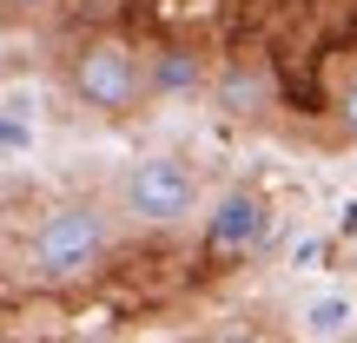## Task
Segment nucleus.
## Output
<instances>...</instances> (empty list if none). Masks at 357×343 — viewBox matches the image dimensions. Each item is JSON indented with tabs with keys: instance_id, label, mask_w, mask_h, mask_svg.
<instances>
[{
	"instance_id": "obj_1",
	"label": "nucleus",
	"mask_w": 357,
	"mask_h": 343,
	"mask_svg": "<svg viewBox=\"0 0 357 343\" xmlns=\"http://www.w3.org/2000/svg\"><path fill=\"white\" fill-rule=\"evenodd\" d=\"M100 251H106L100 205H53L26 238V271L40 284H66V278H86L100 264Z\"/></svg>"
},
{
	"instance_id": "obj_2",
	"label": "nucleus",
	"mask_w": 357,
	"mask_h": 343,
	"mask_svg": "<svg viewBox=\"0 0 357 343\" xmlns=\"http://www.w3.org/2000/svg\"><path fill=\"white\" fill-rule=\"evenodd\" d=\"M146 93V60L126 40H86L73 53V99L93 113H132Z\"/></svg>"
},
{
	"instance_id": "obj_3",
	"label": "nucleus",
	"mask_w": 357,
	"mask_h": 343,
	"mask_svg": "<svg viewBox=\"0 0 357 343\" xmlns=\"http://www.w3.org/2000/svg\"><path fill=\"white\" fill-rule=\"evenodd\" d=\"M199 205V172L185 159H139L126 172V212L139 225H178Z\"/></svg>"
},
{
	"instance_id": "obj_4",
	"label": "nucleus",
	"mask_w": 357,
	"mask_h": 343,
	"mask_svg": "<svg viewBox=\"0 0 357 343\" xmlns=\"http://www.w3.org/2000/svg\"><path fill=\"white\" fill-rule=\"evenodd\" d=\"M212 251H252L258 238H265V198H252V191H231L225 205L212 212Z\"/></svg>"
},
{
	"instance_id": "obj_5",
	"label": "nucleus",
	"mask_w": 357,
	"mask_h": 343,
	"mask_svg": "<svg viewBox=\"0 0 357 343\" xmlns=\"http://www.w3.org/2000/svg\"><path fill=\"white\" fill-rule=\"evenodd\" d=\"M351 330H357V304L344 291H324V297H311V304L298 310V337H311V343H337Z\"/></svg>"
},
{
	"instance_id": "obj_6",
	"label": "nucleus",
	"mask_w": 357,
	"mask_h": 343,
	"mask_svg": "<svg viewBox=\"0 0 357 343\" xmlns=\"http://www.w3.org/2000/svg\"><path fill=\"white\" fill-rule=\"evenodd\" d=\"M146 86H153V93H192V86H199V60H192L185 47L153 53V66H146Z\"/></svg>"
},
{
	"instance_id": "obj_7",
	"label": "nucleus",
	"mask_w": 357,
	"mask_h": 343,
	"mask_svg": "<svg viewBox=\"0 0 357 343\" xmlns=\"http://www.w3.org/2000/svg\"><path fill=\"white\" fill-rule=\"evenodd\" d=\"M258 99H265V79L245 73V66H225V79H218V106H225V113H252Z\"/></svg>"
},
{
	"instance_id": "obj_8",
	"label": "nucleus",
	"mask_w": 357,
	"mask_h": 343,
	"mask_svg": "<svg viewBox=\"0 0 357 343\" xmlns=\"http://www.w3.org/2000/svg\"><path fill=\"white\" fill-rule=\"evenodd\" d=\"M33 145V126H26V106H7L0 113V152H26Z\"/></svg>"
},
{
	"instance_id": "obj_9",
	"label": "nucleus",
	"mask_w": 357,
	"mask_h": 343,
	"mask_svg": "<svg viewBox=\"0 0 357 343\" xmlns=\"http://www.w3.org/2000/svg\"><path fill=\"white\" fill-rule=\"evenodd\" d=\"M337 119H344V126L357 132V73L344 79V86H337Z\"/></svg>"
},
{
	"instance_id": "obj_10",
	"label": "nucleus",
	"mask_w": 357,
	"mask_h": 343,
	"mask_svg": "<svg viewBox=\"0 0 357 343\" xmlns=\"http://www.w3.org/2000/svg\"><path fill=\"white\" fill-rule=\"evenodd\" d=\"M318 257H324V244H318V238H305V244H298V251H291V264H298V271H311V264H318Z\"/></svg>"
},
{
	"instance_id": "obj_11",
	"label": "nucleus",
	"mask_w": 357,
	"mask_h": 343,
	"mask_svg": "<svg viewBox=\"0 0 357 343\" xmlns=\"http://www.w3.org/2000/svg\"><path fill=\"white\" fill-rule=\"evenodd\" d=\"M7 7H40V0H7Z\"/></svg>"
},
{
	"instance_id": "obj_12",
	"label": "nucleus",
	"mask_w": 357,
	"mask_h": 343,
	"mask_svg": "<svg viewBox=\"0 0 357 343\" xmlns=\"http://www.w3.org/2000/svg\"><path fill=\"white\" fill-rule=\"evenodd\" d=\"M225 343H258V337H225Z\"/></svg>"
},
{
	"instance_id": "obj_13",
	"label": "nucleus",
	"mask_w": 357,
	"mask_h": 343,
	"mask_svg": "<svg viewBox=\"0 0 357 343\" xmlns=\"http://www.w3.org/2000/svg\"><path fill=\"white\" fill-rule=\"evenodd\" d=\"M337 343H357V330H351V337H337Z\"/></svg>"
}]
</instances>
